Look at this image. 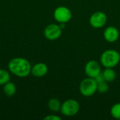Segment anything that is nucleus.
<instances>
[{
    "label": "nucleus",
    "mask_w": 120,
    "mask_h": 120,
    "mask_svg": "<svg viewBox=\"0 0 120 120\" xmlns=\"http://www.w3.org/2000/svg\"><path fill=\"white\" fill-rule=\"evenodd\" d=\"M31 68L30 62L25 58H13L8 63V70L10 73L20 78L29 76L31 74Z\"/></svg>",
    "instance_id": "obj_1"
},
{
    "label": "nucleus",
    "mask_w": 120,
    "mask_h": 120,
    "mask_svg": "<svg viewBox=\"0 0 120 120\" xmlns=\"http://www.w3.org/2000/svg\"><path fill=\"white\" fill-rule=\"evenodd\" d=\"M100 63L104 68H114L120 62V53L115 49H107L100 56Z\"/></svg>",
    "instance_id": "obj_2"
},
{
    "label": "nucleus",
    "mask_w": 120,
    "mask_h": 120,
    "mask_svg": "<svg viewBox=\"0 0 120 120\" xmlns=\"http://www.w3.org/2000/svg\"><path fill=\"white\" fill-rule=\"evenodd\" d=\"M98 83L94 78L88 77L83 79L79 86L80 94L84 97H91L97 92Z\"/></svg>",
    "instance_id": "obj_3"
},
{
    "label": "nucleus",
    "mask_w": 120,
    "mask_h": 120,
    "mask_svg": "<svg viewBox=\"0 0 120 120\" xmlns=\"http://www.w3.org/2000/svg\"><path fill=\"white\" fill-rule=\"evenodd\" d=\"M80 110L79 103L73 98H70L65 100L61 104L60 113L65 117H74Z\"/></svg>",
    "instance_id": "obj_4"
},
{
    "label": "nucleus",
    "mask_w": 120,
    "mask_h": 120,
    "mask_svg": "<svg viewBox=\"0 0 120 120\" xmlns=\"http://www.w3.org/2000/svg\"><path fill=\"white\" fill-rule=\"evenodd\" d=\"M53 15L55 20L59 24H66L70 22L72 18V13L71 10L65 6H60L56 8Z\"/></svg>",
    "instance_id": "obj_5"
},
{
    "label": "nucleus",
    "mask_w": 120,
    "mask_h": 120,
    "mask_svg": "<svg viewBox=\"0 0 120 120\" xmlns=\"http://www.w3.org/2000/svg\"><path fill=\"white\" fill-rule=\"evenodd\" d=\"M108 22V16L103 11H96L89 18L90 25L95 29L103 27Z\"/></svg>",
    "instance_id": "obj_6"
},
{
    "label": "nucleus",
    "mask_w": 120,
    "mask_h": 120,
    "mask_svg": "<svg viewBox=\"0 0 120 120\" xmlns=\"http://www.w3.org/2000/svg\"><path fill=\"white\" fill-rule=\"evenodd\" d=\"M62 32L63 29L60 27L59 24L51 23L44 28V35L48 40L54 41L60 37Z\"/></svg>",
    "instance_id": "obj_7"
},
{
    "label": "nucleus",
    "mask_w": 120,
    "mask_h": 120,
    "mask_svg": "<svg viewBox=\"0 0 120 120\" xmlns=\"http://www.w3.org/2000/svg\"><path fill=\"white\" fill-rule=\"evenodd\" d=\"M102 72V65L100 62L91 60L84 65V73L88 77L95 78Z\"/></svg>",
    "instance_id": "obj_8"
},
{
    "label": "nucleus",
    "mask_w": 120,
    "mask_h": 120,
    "mask_svg": "<svg viewBox=\"0 0 120 120\" xmlns=\"http://www.w3.org/2000/svg\"><path fill=\"white\" fill-rule=\"evenodd\" d=\"M103 38L108 43H114L117 41L120 37L119 30L115 26H108L103 31Z\"/></svg>",
    "instance_id": "obj_9"
},
{
    "label": "nucleus",
    "mask_w": 120,
    "mask_h": 120,
    "mask_svg": "<svg viewBox=\"0 0 120 120\" xmlns=\"http://www.w3.org/2000/svg\"><path fill=\"white\" fill-rule=\"evenodd\" d=\"M49 72V68L47 65L44 63H37L32 66L31 68V74L38 78L43 77L46 75Z\"/></svg>",
    "instance_id": "obj_10"
},
{
    "label": "nucleus",
    "mask_w": 120,
    "mask_h": 120,
    "mask_svg": "<svg viewBox=\"0 0 120 120\" xmlns=\"http://www.w3.org/2000/svg\"><path fill=\"white\" fill-rule=\"evenodd\" d=\"M3 91L8 97L13 96L16 93V86L13 82L9 81L3 86Z\"/></svg>",
    "instance_id": "obj_11"
},
{
    "label": "nucleus",
    "mask_w": 120,
    "mask_h": 120,
    "mask_svg": "<svg viewBox=\"0 0 120 120\" xmlns=\"http://www.w3.org/2000/svg\"><path fill=\"white\" fill-rule=\"evenodd\" d=\"M103 75L104 76L105 80L108 82V83H111L113 82L117 77V74L116 72L115 71V70L113 68H105L103 70V71H102Z\"/></svg>",
    "instance_id": "obj_12"
},
{
    "label": "nucleus",
    "mask_w": 120,
    "mask_h": 120,
    "mask_svg": "<svg viewBox=\"0 0 120 120\" xmlns=\"http://www.w3.org/2000/svg\"><path fill=\"white\" fill-rule=\"evenodd\" d=\"M61 103L60 101L56 98H51L49 102H48V108L49 109L54 112H60V108H61Z\"/></svg>",
    "instance_id": "obj_13"
},
{
    "label": "nucleus",
    "mask_w": 120,
    "mask_h": 120,
    "mask_svg": "<svg viewBox=\"0 0 120 120\" xmlns=\"http://www.w3.org/2000/svg\"><path fill=\"white\" fill-rule=\"evenodd\" d=\"M11 81L10 72L0 68V86H4L6 83Z\"/></svg>",
    "instance_id": "obj_14"
},
{
    "label": "nucleus",
    "mask_w": 120,
    "mask_h": 120,
    "mask_svg": "<svg viewBox=\"0 0 120 120\" xmlns=\"http://www.w3.org/2000/svg\"><path fill=\"white\" fill-rule=\"evenodd\" d=\"M110 115L115 120H120V103L114 104L110 108Z\"/></svg>",
    "instance_id": "obj_15"
},
{
    "label": "nucleus",
    "mask_w": 120,
    "mask_h": 120,
    "mask_svg": "<svg viewBox=\"0 0 120 120\" xmlns=\"http://www.w3.org/2000/svg\"><path fill=\"white\" fill-rule=\"evenodd\" d=\"M110 89L108 82L106 81L98 83V86H97V92L99 94H106Z\"/></svg>",
    "instance_id": "obj_16"
},
{
    "label": "nucleus",
    "mask_w": 120,
    "mask_h": 120,
    "mask_svg": "<svg viewBox=\"0 0 120 120\" xmlns=\"http://www.w3.org/2000/svg\"><path fill=\"white\" fill-rule=\"evenodd\" d=\"M44 120H61V117L56 115H49L44 117Z\"/></svg>",
    "instance_id": "obj_17"
},
{
    "label": "nucleus",
    "mask_w": 120,
    "mask_h": 120,
    "mask_svg": "<svg viewBox=\"0 0 120 120\" xmlns=\"http://www.w3.org/2000/svg\"><path fill=\"white\" fill-rule=\"evenodd\" d=\"M95 80L96 81V82L97 83H100V82H104V81H105V78H104V76H103V72H101L98 76H96L95 78Z\"/></svg>",
    "instance_id": "obj_18"
}]
</instances>
